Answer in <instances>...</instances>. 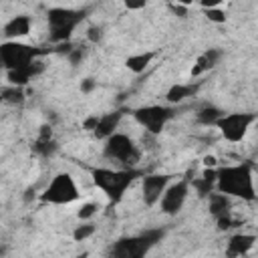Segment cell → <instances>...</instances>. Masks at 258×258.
I'll return each mask as SVG.
<instances>
[{
    "mask_svg": "<svg viewBox=\"0 0 258 258\" xmlns=\"http://www.w3.org/2000/svg\"><path fill=\"white\" fill-rule=\"evenodd\" d=\"M216 187L218 191L230 196V198H242L248 202L256 200V187H254V169L252 163H238L228 165L216 171Z\"/></svg>",
    "mask_w": 258,
    "mask_h": 258,
    "instance_id": "1",
    "label": "cell"
},
{
    "mask_svg": "<svg viewBox=\"0 0 258 258\" xmlns=\"http://www.w3.org/2000/svg\"><path fill=\"white\" fill-rule=\"evenodd\" d=\"M137 177V171L133 167H123V169H111V167H95L93 169V181L95 185L111 200L119 202L127 187L133 183Z\"/></svg>",
    "mask_w": 258,
    "mask_h": 258,
    "instance_id": "2",
    "label": "cell"
},
{
    "mask_svg": "<svg viewBox=\"0 0 258 258\" xmlns=\"http://www.w3.org/2000/svg\"><path fill=\"white\" fill-rule=\"evenodd\" d=\"M163 238V230L155 228V230H145L137 236H129V238H121L113 244L111 254L115 258H141L145 256L159 240Z\"/></svg>",
    "mask_w": 258,
    "mask_h": 258,
    "instance_id": "3",
    "label": "cell"
},
{
    "mask_svg": "<svg viewBox=\"0 0 258 258\" xmlns=\"http://www.w3.org/2000/svg\"><path fill=\"white\" fill-rule=\"evenodd\" d=\"M85 10H75V8H50L46 14L48 20V32L52 42H67L75 28L83 22Z\"/></svg>",
    "mask_w": 258,
    "mask_h": 258,
    "instance_id": "4",
    "label": "cell"
},
{
    "mask_svg": "<svg viewBox=\"0 0 258 258\" xmlns=\"http://www.w3.org/2000/svg\"><path fill=\"white\" fill-rule=\"evenodd\" d=\"M103 155L109 159V161H117L125 167H133L139 157H141V151L139 147L135 145V141L125 135V133H113L105 139V147H103Z\"/></svg>",
    "mask_w": 258,
    "mask_h": 258,
    "instance_id": "5",
    "label": "cell"
},
{
    "mask_svg": "<svg viewBox=\"0 0 258 258\" xmlns=\"http://www.w3.org/2000/svg\"><path fill=\"white\" fill-rule=\"evenodd\" d=\"M79 196H81V194H79V187H77L73 175L67 173V171H60V173H56V175L50 179V183L44 187V191L40 194V200H42L44 204L67 206V204L79 200Z\"/></svg>",
    "mask_w": 258,
    "mask_h": 258,
    "instance_id": "6",
    "label": "cell"
},
{
    "mask_svg": "<svg viewBox=\"0 0 258 258\" xmlns=\"http://www.w3.org/2000/svg\"><path fill=\"white\" fill-rule=\"evenodd\" d=\"M38 54H40V50L28 46V44H22L18 40H6L0 44V58H2V64L6 71L26 69L36 60Z\"/></svg>",
    "mask_w": 258,
    "mask_h": 258,
    "instance_id": "7",
    "label": "cell"
},
{
    "mask_svg": "<svg viewBox=\"0 0 258 258\" xmlns=\"http://www.w3.org/2000/svg\"><path fill=\"white\" fill-rule=\"evenodd\" d=\"M254 121H256L254 113H224L216 121V127L220 129V133L224 135L226 141L238 143L246 137V133Z\"/></svg>",
    "mask_w": 258,
    "mask_h": 258,
    "instance_id": "8",
    "label": "cell"
},
{
    "mask_svg": "<svg viewBox=\"0 0 258 258\" xmlns=\"http://www.w3.org/2000/svg\"><path fill=\"white\" fill-rule=\"evenodd\" d=\"M135 121L151 135H159L165 127V123L173 117V109L171 107H163V105H147V107H139L133 113Z\"/></svg>",
    "mask_w": 258,
    "mask_h": 258,
    "instance_id": "9",
    "label": "cell"
},
{
    "mask_svg": "<svg viewBox=\"0 0 258 258\" xmlns=\"http://www.w3.org/2000/svg\"><path fill=\"white\" fill-rule=\"evenodd\" d=\"M187 194H189V183H187L185 179L175 181V183H171V185L167 183V187L163 189V194H161V198H159L161 212L167 214V216H175V214L183 208V204H185V200H187Z\"/></svg>",
    "mask_w": 258,
    "mask_h": 258,
    "instance_id": "10",
    "label": "cell"
},
{
    "mask_svg": "<svg viewBox=\"0 0 258 258\" xmlns=\"http://www.w3.org/2000/svg\"><path fill=\"white\" fill-rule=\"evenodd\" d=\"M169 183V175L165 173H149L143 177L141 181V189H143V202L145 206H155L163 194V189Z\"/></svg>",
    "mask_w": 258,
    "mask_h": 258,
    "instance_id": "11",
    "label": "cell"
},
{
    "mask_svg": "<svg viewBox=\"0 0 258 258\" xmlns=\"http://www.w3.org/2000/svg\"><path fill=\"white\" fill-rule=\"evenodd\" d=\"M28 32H30V18L26 14H18L4 24V36L8 40H18Z\"/></svg>",
    "mask_w": 258,
    "mask_h": 258,
    "instance_id": "12",
    "label": "cell"
},
{
    "mask_svg": "<svg viewBox=\"0 0 258 258\" xmlns=\"http://www.w3.org/2000/svg\"><path fill=\"white\" fill-rule=\"evenodd\" d=\"M119 121H121V113L119 111H113V113H107V115H99V121L93 129L95 137L97 139H107L109 135H113L119 127Z\"/></svg>",
    "mask_w": 258,
    "mask_h": 258,
    "instance_id": "13",
    "label": "cell"
},
{
    "mask_svg": "<svg viewBox=\"0 0 258 258\" xmlns=\"http://www.w3.org/2000/svg\"><path fill=\"white\" fill-rule=\"evenodd\" d=\"M254 242H256V236L254 234H234L230 238V242H228L226 254L228 256H244L254 246Z\"/></svg>",
    "mask_w": 258,
    "mask_h": 258,
    "instance_id": "14",
    "label": "cell"
},
{
    "mask_svg": "<svg viewBox=\"0 0 258 258\" xmlns=\"http://www.w3.org/2000/svg\"><path fill=\"white\" fill-rule=\"evenodd\" d=\"M220 58H222V50H218V48H208L206 52H202V54L198 56V60H196V64H194V69H191V77H198V75H202V73L214 69Z\"/></svg>",
    "mask_w": 258,
    "mask_h": 258,
    "instance_id": "15",
    "label": "cell"
},
{
    "mask_svg": "<svg viewBox=\"0 0 258 258\" xmlns=\"http://www.w3.org/2000/svg\"><path fill=\"white\" fill-rule=\"evenodd\" d=\"M208 202H210V214L214 218L222 216V214H228L232 204H230V196L222 194V191H212L208 194Z\"/></svg>",
    "mask_w": 258,
    "mask_h": 258,
    "instance_id": "16",
    "label": "cell"
},
{
    "mask_svg": "<svg viewBox=\"0 0 258 258\" xmlns=\"http://www.w3.org/2000/svg\"><path fill=\"white\" fill-rule=\"evenodd\" d=\"M216 171L218 169H204L202 177L191 179V185L200 196H208V194L214 191V187H216Z\"/></svg>",
    "mask_w": 258,
    "mask_h": 258,
    "instance_id": "17",
    "label": "cell"
},
{
    "mask_svg": "<svg viewBox=\"0 0 258 258\" xmlns=\"http://www.w3.org/2000/svg\"><path fill=\"white\" fill-rule=\"evenodd\" d=\"M155 58V54L153 52H139V54H131V56H127V60H125V67L131 71V73H143L149 64H151V60Z\"/></svg>",
    "mask_w": 258,
    "mask_h": 258,
    "instance_id": "18",
    "label": "cell"
},
{
    "mask_svg": "<svg viewBox=\"0 0 258 258\" xmlns=\"http://www.w3.org/2000/svg\"><path fill=\"white\" fill-rule=\"evenodd\" d=\"M194 93H196V87L194 85H181V83H177V85H171L167 89L165 99H167V103H181L185 97H189Z\"/></svg>",
    "mask_w": 258,
    "mask_h": 258,
    "instance_id": "19",
    "label": "cell"
},
{
    "mask_svg": "<svg viewBox=\"0 0 258 258\" xmlns=\"http://www.w3.org/2000/svg\"><path fill=\"white\" fill-rule=\"evenodd\" d=\"M222 115H224V113H222L218 107H214V105H206V107H202V109L198 111V123L210 127V125H216V121H218Z\"/></svg>",
    "mask_w": 258,
    "mask_h": 258,
    "instance_id": "20",
    "label": "cell"
},
{
    "mask_svg": "<svg viewBox=\"0 0 258 258\" xmlns=\"http://www.w3.org/2000/svg\"><path fill=\"white\" fill-rule=\"evenodd\" d=\"M32 149H34V153L40 155V157H52V155L56 153L58 145H56L52 139H36L34 145H32Z\"/></svg>",
    "mask_w": 258,
    "mask_h": 258,
    "instance_id": "21",
    "label": "cell"
},
{
    "mask_svg": "<svg viewBox=\"0 0 258 258\" xmlns=\"http://www.w3.org/2000/svg\"><path fill=\"white\" fill-rule=\"evenodd\" d=\"M0 99L6 101V103H10V105H20V103L24 101V91H22V87L10 85L8 89L2 91V97H0Z\"/></svg>",
    "mask_w": 258,
    "mask_h": 258,
    "instance_id": "22",
    "label": "cell"
},
{
    "mask_svg": "<svg viewBox=\"0 0 258 258\" xmlns=\"http://www.w3.org/2000/svg\"><path fill=\"white\" fill-rule=\"evenodd\" d=\"M93 234H95V226H93V224H81V226L75 228V232H73V240H75V242H83V240L91 238Z\"/></svg>",
    "mask_w": 258,
    "mask_h": 258,
    "instance_id": "23",
    "label": "cell"
},
{
    "mask_svg": "<svg viewBox=\"0 0 258 258\" xmlns=\"http://www.w3.org/2000/svg\"><path fill=\"white\" fill-rule=\"evenodd\" d=\"M97 212H99V204L97 202H87V204L81 206V210L77 212V216H79V220H91Z\"/></svg>",
    "mask_w": 258,
    "mask_h": 258,
    "instance_id": "24",
    "label": "cell"
},
{
    "mask_svg": "<svg viewBox=\"0 0 258 258\" xmlns=\"http://www.w3.org/2000/svg\"><path fill=\"white\" fill-rule=\"evenodd\" d=\"M204 10H206V18H208L210 22H216V24H224V22L228 20L226 12H224V10H220V8H204Z\"/></svg>",
    "mask_w": 258,
    "mask_h": 258,
    "instance_id": "25",
    "label": "cell"
},
{
    "mask_svg": "<svg viewBox=\"0 0 258 258\" xmlns=\"http://www.w3.org/2000/svg\"><path fill=\"white\" fill-rule=\"evenodd\" d=\"M85 54H87V50H85L83 46H75V48H71V50L67 52V56H69V62H71L73 67L81 64V62L85 60Z\"/></svg>",
    "mask_w": 258,
    "mask_h": 258,
    "instance_id": "26",
    "label": "cell"
},
{
    "mask_svg": "<svg viewBox=\"0 0 258 258\" xmlns=\"http://www.w3.org/2000/svg\"><path fill=\"white\" fill-rule=\"evenodd\" d=\"M216 222H218V228H220V230H230V228H232V224H234V222H232L230 212H228V214L218 216V218H216Z\"/></svg>",
    "mask_w": 258,
    "mask_h": 258,
    "instance_id": "27",
    "label": "cell"
},
{
    "mask_svg": "<svg viewBox=\"0 0 258 258\" xmlns=\"http://www.w3.org/2000/svg\"><path fill=\"white\" fill-rule=\"evenodd\" d=\"M87 36H89L91 42H99V40L103 38V30H101L99 26H91V28L87 30Z\"/></svg>",
    "mask_w": 258,
    "mask_h": 258,
    "instance_id": "28",
    "label": "cell"
},
{
    "mask_svg": "<svg viewBox=\"0 0 258 258\" xmlns=\"http://www.w3.org/2000/svg\"><path fill=\"white\" fill-rule=\"evenodd\" d=\"M123 4L129 8V10H139L147 4V0H123Z\"/></svg>",
    "mask_w": 258,
    "mask_h": 258,
    "instance_id": "29",
    "label": "cell"
},
{
    "mask_svg": "<svg viewBox=\"0 0 258 258\" xmlns=\"http://www.w3.org/2000/svg\"><path fill=\"white\" fill-rule=\"evenodd\" d=\"M95 87H97V81H93V79H85V81H81V91H83V93H91Z\"/></svg>",
    "mask_w": 258,
    "mask_h": 258,
    "instance_id": "30",
    "label": "cell"
},
{
    "mask_svg": "<svg viewBox=\"0 0 258 258\" xmlns=\"http://www.w3.org/2000/svg\"><path fill=\"white\" fill-rule=\"evenodd\" d=\"M97 121H99V115H91V117H87V119L83 121V127H85L87 131H93L95 125H97Z\"/></svg>",
    "mask_w": 258,
    "mask_h": 258,
    "instance_id": "31",
    "label": "cell"
},
{
    "mask_svg": "<svg viewBox=\"0 0 258 258\" xmlns=\"http://www.w3.org/2000/svg\"><path fill=\"white\" fill-rule=\"evenodd\" d=\"M222 2H224V0H200L202 8H218Z\"/></svg>",
    "mask_w": 258,
    "mask_h": 258,
    "instance_id": "32",
    "label": "cell"
},
{
    "mask_svg": "<svg viewBox=\"0 0 258 258\" xmlns=\"http://www.w3.org/2000/svg\"><path fill=\"white\" fill-rule=\"evenodd\" d=\"M171 10H173L177 16H181V18H183V16H185V12H187L183 4H171Z\"/></svg>",
    "mask_w": 258,
    "mask_h": 258,
    "instance_id": "33",
    "label": "cell"
},
{
    "mask_svg": "<svg viewBox=\"0 0 258 258\" xmlns=\"http://www.w3.org/2000/svg\"><path fill=\"white\" fill-rule=\"evenodd\" d=\"M204 163H206V167H214L216 165V157L214 155H206L204 157Z\"/></svg>",
    "mask_w": 258,
    "mask_h": 258,
    "instance_id": "34",
    "label": "cell"
},
{
    "mask_svg": "<svg viewBox=\"0 0 258 258\" xmlns=\"http://www.w3.org/2000/svg\"><path fill=\"white\" fill-rule=\"evenodd\" d=\"M177 4H183V6H187V4H191V0H175Z\"/></svg>",
    "mask_w": 258,
    "mask_h": 258,
    "instance_id": "35",
    "label": "cell"
},
{
    "mask_svg": "<svg viewBox=\"0 0 258 258\" xmlns=\"http://www.w3.org/2000/svg\"><path fill=\"white\" fill-rule=\"evenodd\" d=\"M0 69H4V64H2V58H0Z\"/></svg>",
    "mask_w": 258,
    "mask_h": 258,
    "instance_id": "36",
    "label": "cell"
}]
</instances>
